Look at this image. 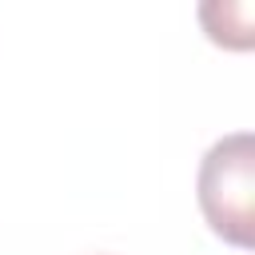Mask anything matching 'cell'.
<instances>
[{
  "label": "cell",
  "instance_id": "7a4b0ae2",
  "mask_svg": "<svg viewBox=\"0 0 255 255\" xmlns=\"http://www.w3.org/2000/svg\"><path fill=\"white\" fill-rule=\"evenodd\" d=\"M199 20H203V28L215 44H219L223 28H231L227 48H251V4L247 0H239V4H203Z\"/></svg>",
  "mask_w": 255,
  "mask_h": 255
},
{
  "label": "cell",
  "instance_id": "6da1fadb",
  "mask_svg": "<svg viewBox=\"0 0 255 255\" xmlns=\"http://www.w3.org/2000/svg\"><path fill=\"white\" fill-rule=\"evenodd\" d=\"M199 207L215 235L235 247L255 243V139L223 135L199 163Z\"/></svg>",
  "mask_w": 255,
  "mask_h": 255
}]
</instances>
